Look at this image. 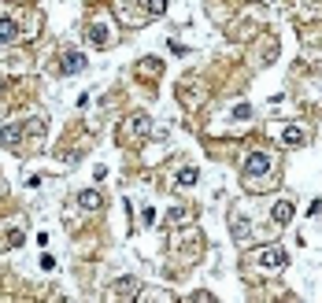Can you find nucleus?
Instances as JSON below:
<instances>
[{
	"mask_svg": "<svg viewBox=\"0 0 322 303\" xmlns=\"http://www.w3.org/2000/svg\"><path fill=\"white\" fill-rule=\"evenodd\" d=\"M252 263L267 266V270H282V266H285V251H278V248H270V251H259Z\"/></svg>",
	"mask_w": 322,
	"mask_h": 303,
	"instance_id": "f03ea898",
	"label": "nucleus"
},
{
	"mask_svg": "<svg viewBox=\"0 0 322 303\" xmlns=\"http://www.w3.org/2000/svg\"><path fill=\"white\" fill-rule=\"evenodd\" d=\"M289 218H293V200H282L274 207V222H289Z\"/></svg>",
	"mask_w": 322,
	"mask_h": 303,
	"instance_id": "39448f33",
	"label": "nucleus"
},
{
	"mask_svg": "<svg viewBox=\"0 0 322 303\" xmlns=\"http://www.w3.org/2000/svg\"><path fill=\"white\" fill-rule=\"evenodd\" d=\"M285 145H289V148H293V145H304V130H300V126H289V130H285Z\"/></svg>",
	"mask_w": 322,
	"mask_h": 303,
	"instance_id": "0eeeda50",
	"label": "nucleus"
},
{
	"mask_svg": "<svg viewBox=\"0 0 322 303\" xmlns=\"http://www.w3.org/2000/svg\"><path fill=\"white\" fill-rule=\"evenodd\" d=\"M148 8H152V15H163V11H167V0H152Z\"/></svg>",
	"mask_w": 322,
	"mask_h": 303,
	"instance_id": "9d476101",
	"label": "nucleus"
},
{
	"mask_svg": "<svg viewBox=\"0 0 322 303\" xmlns=\"http://www.w3.org/2000/svg\"><path fill=\"white\" fill-rule=\"evenodd\" d=\"M137 133H148V119L145 115H137V119H130L126 126H122V137H126V141H133Z\"/></svg>",
	"mask_w": 322,
	"mask_h": 303,
	"instance_id": "7ed1b4c3",
	"label": "nucleus"
},
{
	"mask_svg": "<svg viewBox=\"0 0 322 303\" xmlns=\"http://www.w3.org/2000/svg\"><path fill=\"white\" fill-rule=\"evenodd\" d=\"M270 170H274V159L256 152L248 155V163H244V185L248 189H259V178H263V185H270Z\"/></svg>",
	"mask_w": 322,
	"mask_h": 303,
	"instance_id": "f257e3e1",
	"label": "nucleus"
},
{
	"mask_svg": "<svg viewBox=\"0 0 322 303\" xmlns=\"http://www.w3.org/2000/svg\"><path fill=\"white\" fill-rule=\"evenodd\" d=\"M89 37H93L97 44H107V30L104 26H93V30H89Z\"/></svg>",
	"mask_w": 322,
	"mask_h": 303,
	"instance_id": "1a4fd4ad",
	"label": "nucleus"
},
{
	"mask_svg": "<svg viewBox=\"0 0 322 303\" xmlns=\"http://www.w3.org/2000/svg\"><path fill=\"white\" fill-rule=\"evenodd\" d=\"M82 67H85V56H78V52H71L63 59V74H74V71H82Z\"/></svg>",
	"mask_w": 322,
	"mask_h": 303,
	"instance_id": "20e7f679",
	"label": "nucleus"
},
{
	"mask_svg": "<svg viewBox=\"0 0 322 303\" xmlns=\"http://www.w3.org/2000/svg\"><path fill=\"white\" fill-rule=\"evenodd\" d=\"M15 34H19V30H15V22H11V19H0V44L15 41Z\"/></svg>",
	"mask_w": 322,
	"mask_h": 303,
	"instance_id": "423d86ee",
	"label": "nucleus"
},
{
	"mask_svg": "<svg viewBox=\"0 0 322 303\" xmlns=\"http://www.w3.org/2000/svg\"><path fill=\"white\" fill-rule=\"evenodd\" d=\"M178 181H181V185H196V170H193V167H186V170L178 174Z\"/></svg>",
	"mask_w": 322,
	"mask_h": 303,
	"instance_id": "6e6552de",
	"label": "nucleus"
}]
</instances>
